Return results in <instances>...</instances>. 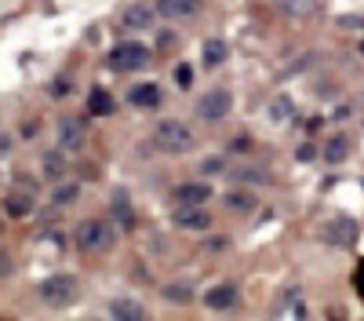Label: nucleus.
Segmentation results:
<instances>
[{"mask_svg":"<svg viewBox=\"0 0 364 321\" xmlns=\"http://www.w3.org/2000/svg\"><path fill=\"white\" fill-rule=\"evenodd\" d=\"M113 241H117V230L106 220H84L73 230V245L81 252H106L113 249Z\"/></svg>","mask_w":364,"mask_h":321,"instance_id":"obj_1","label":"nucleus"},{"mask_svg":"<svg viewBox=\"0 0 364 321\" xmlns=\"http://www.w3.org/2000/svg\"><path fill=\"white\" fill-rule=\"evenodd\" d=\"M77 278L73 274H51L41 281V300L44 307H51V311H62V307H73L77 303Z\"/></svg>","mask_w":364,"mask_h":321,"instance_id":"obj_2","label":"nucleus"},{"mask_svg":"<svg viewBox=\"0 0 364 321\" xmlns=\"http://www.w3.org/2000/svg\"><path fill=\"white\" fill-rule=\"evenodd\" d=\"M153 143L168 153H186V150H193V132L182 121H161L153 128Z\"/></svg>","mask_w":364,"mask_h":321,"instance_id":"obj_3","label":"nucleus"},{"mask_svg":"<svg viewBox=\"0 0 364 321\" xmlns=\"http://www.w3.org/2000/svg\"><path fill=\"white\" fill-rule=\"evenodd\" d=\"M150 62V48H142L135 41H124L110 51V70L117 73H135V70H146Z\"/></svg>","mask_w":364,"mask_h":321,"instance_id":"obj_4","label":"nucleus"},{"mask_svg":"<svg viewBox=\"0 0 364 321\" xmlns=\"http://www.w3.org/2000/svg\"><path fill=\"white\" fill-rule=\"evenodd\" d=\"M88 139V121L84 117H62L59 128H55V143L62 150H81Z\"/></svg>","mask_w":364,"mask_h":321,"instance_id":"obj_5","label":"nucleus"},{"mask_svg":"<svg viewBox=\"0 0 364 321\" xmlns=\"http://www.w3.org/2000/svg\"><path fill=\"white\" fill-rule=\"evenodd\" d=\"M230 110H233V95L223 92V88L208 92V95L197 102V117H201V121H223Z\"/></svg>","mask_w":364,"mask_h":321,"instance_id":"obj_6","label":"nucleus"},{"mask_svg":"<svg viewBox=\"0 0 364 321\" xmlns=\"http://www.w3.org/2000/svg\"><path fill=\"white\" fill-rule=\"evenodd\" d=\"M321 237L328 241V245H335V249H346V245H354V241H357V223L350 220V215H339V220H332V223L321 226Z\"/></svg>","mask_w":364,"mask_h":321,"instance_id":"obj_7","label":"nucleus"},{"mask_svg":"<svg viewBox=\"0 0 364 321\" xmlns=\"http://www.w3.org/2000/svg\"><path fill=\"white\" fill-rule=\"evenodd\" d=\"M172 220L182 230H208V226H212V215L204 212V204H175Z\"/></svg>","mask_w":364,"mask_h":321,"instance_id":"obj_8","label":"nucleus"},{"mask_svg":"<svg viewBox=\"0 0 364 321\" xmlns=\"http://www.w3.org/2000/svg\"><path fill=\"white\" fill-rule=\"evenodd\" d=\"M237 303H241V296H237V289H233V285H215V289L204 292V307H208V311H215V314L237 311Z\"/></svg>","mask_w":364,"mask_h":321,"instance_id":"obj_9","label":"nucleus"},{"mask_svg":"<svg viewBox=\"0 0 364 321\" xmlns=\"http://www.w3.org/2000/svg\"><path fill=\"white\" fill-rule=\"evenodd\" d=\"M22 190H11V194L4 197V212L8 215H15V220H26V215L33 212V183L26 186V183H19Z\"/></svg>","mask_w":364,"mask_h":321,"instance_id":"obj_10","label":"nucleus"},{"mask_svg":"<svg viewBox=\"0 0 364 321\" xmlns=\"http://www.w3.org/2000/svg\"><path fill=\"white\" fill-rule=\"evenodd\" d=\"M128 102L139 106V110H157L161 102H164V92H161L157 84H135L132 92H128Z\"/></svg>","mask_w":364,"mask_h":321,"instance_id":"obj_11","label":"nucleus"},{"mask_svg":"<svg viewBox=\"0 0 364 321\" xmlns=\"http://www.w3.org/2000/svg\"><path fill=\"white\" fill-rule=\"evenodd\" d=\"M201 11V0H157L161 19H193Z\"/></svg>","mask_w":364,"mask_h":321,"instance_id":"obj_12","label":"nucleus"},{"mask_svg":"<svg viewBox=\"0 0 364 321\" xmlns=\"http://www.w3.org/2000/svg\"><path fill=\"white\" fill-rule=\"evenodd\" d=\"M212 201V186L208 183H182L175 186V204H208Z\"/></svg>","mask_w":364,"mask_h":321,"instance_id":"obj_13","label":"nucleus"},{"mask_svg":"<svg viewBox=\"0 0 364 321\" xmlns=\"http://www.w3.org/2000/svg\"><path fill=\"white\" fill-rule=\"evenodd\" d=\"M110 208H113L117 223H121L124 230H132V226H135V208H132V197H128V190H124V186H117V194H113V201H110Z\"/></svg>","mask_w":364,"mask_h":321,"instance_id":"obj_14","label":"nucleus"},{"mask_svg":"<svg viewBox=\"0 0 364 321\" xmlns=\"http://www.w3.org/2000/svg\"><path fill=\"white\" fill-rule=\"evenodd\" d=\"M226 55H230V48H226L223 37H212V41H204V48H201V62H204V70L223 66Z\"/></svg>","mask_w":364,"mask_h":321,"instance_id":"obj_15","label":"nucleus"},{"mask_svg":"<svg viewBox=\"0 0 364 321\" xmlns=\"http://www.w3.org/2000/svg\"><path fill=\"white\" fill-rule=\"evenodd\" d=\"M153 19H157V8H142V4H135V8H128L124 15H121V22L128 26V30H150L153 26Z\"/></svg>","mask_w":364,"mask_h":321,"instance_id":"obj_16","label":"nucleus"},{"mask_svg":"<svg viewBox=\"0 0 364 321\" xmlns=\"http://www.w3.org/2000/svg\"><path fill=\"white\" fill-rule=\"evenodd\" d=\"M321 157L328 161V164H343L350 157V139L346 135H332L328 143L321 146Z\"/></svg>","mask_w":364,"mask_h":321,"instance_id":"obj_17","label":"nucleus"},{"mask_svg":"<svg viewBox=\"0 0 364 321\" xmlns=\"http://www.w3.org/2000/svg\"><path fill=\"white\" fill-rule=\"evenodd\" d=\"M230 179H233V186H266L270 183V175L263 168H244V164L230 168Z\"/></svg>","mask_w":364,"mask_h":321,"instance_id":"obj_18","label":"nucleus"},{"mask_svg":"<svg viewBox=\"0 0 364 321\" xmlns=\"http://www.w3.org/2000/svg\"><path fill=\"white\" fill-rule=\"evenodd\" d=\"M113 110H117V102H113V95L106 92V88H95V92L88 95V113L91 117H110Z\"/></svg>","mask_w":364,"mask_h":321,"instance_id":"obj_19","label":"nucleus"},{"mask_svg":"<svg viewBox=\"0 0 364 321\" xmlns=\"http://www.w3.org/2000/svg\"><path fill=\"white\" fill-rule=\"evenodd\" d=\"M110 314L117 321H142V318H146V307L135 303V300H113L110 303Z\"/></svg>","mask_w":364,"mask_h":321,"instance_id":"obj_20","label":"nucleus"},{"mask_svg":"<svg viewBox=\"0 0 364 321\" xmlns=\"http://www.w3.org/2000/svg\"><path fill=\"white\" fill-rule=\"evenodd\" d=\"M266 113H270V121H277V124H281V121H288L292 113H295V102H292L288 95H277V99L270 102V110H266Z\"/></svg>","mask_w":364,"mask_h":321,"instance_id":"obj_21","label":"nucleus"},{"mask_svg":"<svg viewBox=\"0 0 364 321\" xmlns=\"http://www.w3.org/2000/svg\"><path fill=\"white\" fill-rule=\"evenodd\" d=\"M164 300L168 303H179V307H186V303H193V289L190 285H164Z\"/></svg>","mask_w":364,"mask_h":321,"instance_id":"obj_22","label":"nucleus"},{"mask_svg":"<svg viewBox=\"0 0 364 321\" xmlns=\"http://www.w3.org/2000/svg\"><path fill=\"white\" fill-rule=\"evenodd\" d=\"M77 197H81V186H77V183H62V186H55V204H73Z\"/></svg>","mask_w":364,"mask_h":321,"instance_id":"obj_23","label":"nucleus"},{"mask_svg":"<svg viewBox=\"0 0 364 321\" xmlns=\"http://www.w3.org/2000/svg\"><path fill=\"white\" fill-rule=\"evenodd\" d=\"M226 204H230L233 212H255V197L252 194H230Z\"/></svg>","mask_w":364,"mask_h":321,"instance_id":"obj_24","label":"nucleus"},{"mask_svg":"<svg viewBox=\"0 0 364 321\" xmlns=\"http://www.w3.org/2000/svg\"><path fill=\"white\" fill-rule=\"evenodd\" d=\"M44 172H48V179H59L62 172H66V161H62L59 153H48V157H44Z\"/></svg>","mask_w":364,"mask_h":321,"instance_id":"obj_25","label":"nucleus"},{"mask_svg":"<svg viewBox=\"0 0 364 321\" xmlns=\"http://www.w3.org/2000/svg\"><path fill=\"white\" fill-rule=\"evenodd\" d=\"M175 81H179V88H190L193 84V70L182 62V66H175Z\"/></svg>","mask_w":364,"mask_h":321,"instance_id":"obj_26","label":"nucleus"},{"mask_svg":"<svg viewBox=\"0 0 364 321\" xmlns=\"http://www.w3.org/2000/svg\"><path fill=\"white\" fill-rule=\"evenodd\" d=\"M295 157H299V161H303V164H310V161H317V150H314V146H310V143H303V146H299V150H295Z\"/></svg>","mask_w":364,"mask_h":321,"instance_id":"obj_27","label":"nucleus"},{"mask_svg":"<svg viewBox=\"0 0 364 321\" xmlns=\"http://www.w3.org/2000/svg\"><path fill=\"white\" fill-rule=\"evenodd\" d=\"M223 168H226V161H223V157H212V161H204V164H201V172H208V175H212V172H223Z\"/></svg>","mask_w":364,"mask_h":321,"instance_id":"obj_28","label":"nucleus"},{"mask_svg":"<svg viewBox=\"0 0 364 321\" xmlns=\"http://www.w3.org/2000/svg\"><path fill=\"white\" fill-rule=\"evenodd\" d=\"M204 245H208V252H223V249L230 245V241H226V237H208Z\"/></svg>","mask_w":364,"mask_h":321,"instance_id":"obj_29","label":"nucleus"},{"mask_svg":"<svg viewBox=\"0 0 364 321\" xmlns=\"http://www.w3.org/2000/svg\"><path fill=\"white\" fill-rule=\"evenodd\" d=\"M8 274H11V255L0 252V278H8Z\"/></svg>","mask_w":364,"mask_h":321,"instance_id":"obj_30","label":"nucleus"},{"mask_svg":"<svg viewBox=\"0 0 364 321\" xmlns=\"http://www.w3.org/2000/svg\"><path fill=\"white\" fill-rule=\"evenodd\" d=\"M51 92H55V95H66V92H70V81H55V84H51Z\"/></svg>","mask_w":364,"mask_h":321,"instance_id":"obj_31","label":"nucleus"},{"mask_svg":"<svg viewBox=\"0 0 364 321\" xmlns=\"http://www.w3.org/2000/svg\"><path fill=\"white\" fill-rule=\"evenodd\" d=\"M339 26H354V30H364V19H339Z\"/></svg>","mask_w":364,"mask_h":321,"instance_id":"obj_32","label":"nucleus"},{"mask_svg":"<svg viewBox=\"0 0 364 321\" xmlns=\"http://www.w3.org/2000/svg\"><path fill=\"white\" fill-rule=\"evenodd\" d=\"M357 48H361V55H364V41H361V44H357Z\"/></svg>","mask_w":364,"mask_h":321,"instance_id":"obj_33","label":"nucleus"},{"mask_svg":"<svg viewBox=\"0 0 364 321\" xmlns=\"http://www.w3.org/2000/svg\"><path fill=\"white\" fill-rule=\"evenodd\" d=\"M0 230H4V226H0Z\"/></svg>","mask_w":364,"mask_h":321,"instance_id":"obj_34","label":"nucleus"}]
</instances>
